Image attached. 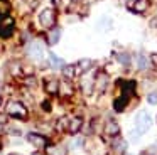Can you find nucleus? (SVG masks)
Wrapping results in <instances>:
<instances>
[{"label": "nucleus", "instance_id": "nucleus-1", "mask_svg": "<svg viewBox=\"0 0 157 155\" xmlns=\"http://www.w3.org/2000/svg\"><path fill=\"white\" fill-rule=\"evenodd\" d=\"M5 111H7L9 116L19 118V120H25V118H27V108H25L21 101H9Z\"/></svg>", "mask_w": 157, "mask_h": 155}, {"label": "nucleus", "instance_id": "nucleus-2", "mask_svg": "<svg viewBox=\"0 0 157 155\" xmlns=\"http://www.w3.org/2000/svg\"><path fill=\"white\" fill-rule=\"evenodd\" d=\"M150 127H152V118H150V115L147 111H140L135 116V130L140 135H144L150 130Z\"/></svg>", "mask_w": 157, "mask_h": 155}, {"label": "nucleus", "instance_id": "nucleus-3", "mask_svg": "<svg viewBox=\"0 0 157 155\" xmlns=\"http://www.w3.org/2000/svg\"><path fill=\"white\" fill-rule=\"evenodd\" d=\"M15 22L10 15H0V37H10Z\"/></svg>", "mask_w": 157, "mask_h": 155}, {"label": "nucleus", "instance_id": "nucleus-4", "mask_svg": "<svg viewBox=\"0 0 157 155\" xmlns=\"http://www.w3.org/2000/svg\"><path fill=\"white\" fill-rule=\"evenodd\" d=\"M39 22H41V25L46 27V29H52L54 24H56V12L52 9H44L39 13Z\"/></svg>", "mask_w": 157, "mask_h": 155}, {"label": "nucleus", "instance_id": "nucleus-5", "mask_svg": "<svg viewBox=\"0 0 157 155\" xmlns=\"http://www.w3.org/2000/svg\"><path fill=\"white\" fill-rule=\"evenodd\" d=\"M27 54L32 57V59L41 61L42 57H44V47H42L39 42H32V44H29V47H27Z\"/></svg>", "mask_w": 157, "mask_h": 155}, {"label": "nucleus", "instance_id": "nucleus-6", "mask_svg": "<svg viewBox=\"0 0 157 155\" xmlns=\"http://www.w3.org/2000/svg\"><path fill=\"white\" fill-rule=\"evenodd\" d=\"M27 140H29V143H32L36 148H46V147H48V138H46L44 135L29 133L27 135Z\"/></svg>", "mask_w": 157, "mask_h": 155}, {"label": "nucleus", "instance_id": "nucleus-7", "mask_svg": "<svg viewBox=\"0 0 157 155\" xmlns=\"http://www.w3.org/2000/svg\"><path fill=\"white\" fill-rule=\"evenodd\" d=\"M103 131H105V135L115 138V137L120 135V125L117 123V121H113V120H108L105 123V127H103Z\"/></svg>", "mask_w": 157, "mask_h": 155}, {"label": "nucleus", "instance_id": "nucleus-8", "mask_svg": "<svg viewBox=\"0 0 157 155\" xmlns=\"http://www.w3.org/2000/svg\"><path fill=\"white\" fill-rule=\"evenodd\" d=\"M93 88H95V78L90 76V74H85L81 78V89L85 94H91Z\"/></svg>", "mask_w": 157, "mask_h": 155}, {"label": "nucleus", "instance_id": "nucleus-9", "mask_svg": "<svg viewBox=\"0 0 157 155\" xmlns=\"http://www.w3.org/2000/svg\"><path fill=\"white\" fill-rule=\"evenodd\" d=\"M120 89H122L123 96L130 98L135 91V81H120Z\"/></svg>", "mask_w": 157, "mask_h": 155}, {"label": "nucleus", "instance_id": "nucleus-10", "mask_svg": "<svg viewBox=\"0 0 157 155\" xmlns=\"http://www.w3.org/2000/svg\"><path fill=\"white\" fill-rule=\"evenodd\" d=\"M149 64H150V61H149V57H147L144 52L135 54V66H137L139 71H145L147 67H149Z\"/></svg>", "mask_w": 157, "mask_h": 155}, {"label": "nucleus", "instance_id": "nucleus-11", "mask_svg": "<svg viewBox=\"0 0 157 155\" xmlns=\"http://www.w3.org/2000/svg\"><path fill=\"white\" fill-rule=\"evenodd\" d=\"M95 86H96V89H98L100 93H103V91L106 89V86H108V74L100 73L98 76L95 78Z\"/></svg>", "mask_w": 157, "mask_h": 155}, {"label": "nucleus", "instance_id": "nucleus-12", "mask_svg": "<svg viewBox=\"0 0 157 155\" xmlns=\"http://www.w3.org/2000/svg\"><path fill=\"white\" fill-rule=\"evenodd\" d=\"M128 9L135 13H144L149 9V0H135L132 5H128Z\"/></svg>", "mask_w": 157, "mask_h": 155}, {"label": "nucleus", "instance_id": "nucleus-13", "mask_svg": "<svg viewBox=\"0 0 157 155\" xmlns=\"http://www.w3.org/2000/svg\"><path fill=\"white\" fill-rule=\"evenodd\" d=\"M59 39H61V29H59V27H52V29H49V32H48V44L49 46L58 44Z\"/></svg>", "mask_w": 157, "mask_h": 155}, {"label": "nucleus", "instance_id": "nucleus-14", "mask_svg": "<svg viewBox=\"0 0 157 155\" xmlns=\"http://www.w3.org/2000/svg\"><path fill=\"white\" fill-rule=\"evenodd\" d=\"M112 148H113L115 153H125L127 142L123 140V138H120V137H115V140H113V143H112Z\"/></svg>", "mask_w": 157, "mask_h": 155}, {"label": "nucleus", "instance_id": "nucleus-15", "mask_svg": "<svg viewBox=\"0 0 157 155\" xmlns=\"http://www.w3.org/2000/svg\"><path fill=\"white\" fill-rule=\"evenodd\" d=\"M81 127H83V120L79 116H75V118H71L69 120V127H68V131L69 133H78L79 130H81Z\"/></svg>", "mask_w": 157, "mask_h": 155}, {"label": "nucleus", "instance_id": "nucleus-16", "mask_svg": "<svg viewBox=\"0 0 157 155\" xmlns=\"http://www.w3.org/2000/svg\"><path fill=\"white\" fill-rule=\"evenodd\" d=\"M44 89L48 94H58L59 93V81L56 79H48L44 84Z\"/></svg>", "mask_w": 157, "mask_h": 155}, {"label": "nucleus", "instance_id": "nucleus-17", "mask_svg": "<svg viewBox=\"0 0 157 155\" xmlns=\"http://www.w3.org/2000/svg\"><path fill=\"white\" fill-rule=\"evenodd\" d=\"M91 66H93V61L85 57V59H81L78 64H76V71H78V73H88Z\"/></svg>", "mask_w": 157, "mask_h": 155}, {"label": "nucleus", "instance_id": "nucleus-18", "mask_svg": "<svg viewBox=\"0 0 157 155\" xmlns=\"http://www.w3.org/2000/svg\"><path fill=\"white\" fill-rule=\"evenodd\" d=\"M127 101H128V98L127 96H118V98H115V101H113V108H115V111H123L125 110V106H127Z\"/></svg>", "mask_w": 157, "mask_h": 155}, {"label": "nucleus", "instance_id": "nucleus-19", "mask_svg": "<svg viewBox=\"0 0 157 155\" xmlns=\"http://www.w3.org/2000/svg\"><path fill=\"white\" fill-rule=\"evenodd\" d=\"M59 93L64 94V96H71V94H73V86L69 84V79L59 83Z\"/></svg>", "mask_w": 157, "mask_h": 155}, {"label": "nucleus", "instance_id": "nucleus-20", "mask_svg": "<svg viewBox=\"0 0 157 155\" xmlns=\"http://www.w3.org/2000/svg\"><path fill=\"white\" fill-rule=\"evenodd\" d=\"M49 62H51V66L56 67V69H59V67L63 69V67H64V61H63L61 57H58L56 54H52V52L49 54Z\"/></svg>", "mask_w": 157, "mask_h": 155}, {"label": "nucleus", "instance_id": "nucleus-21", "mask_svg": "<svg viewBox=\"0 0 157 155\" xmlns=\"http://www.w3.org/2000/svg\"><path fill=\"white\" fill-rule=\"evenodd\" d=\"M63 74H64L66 79H73V78L76 76V66H73V64L64 66V67H63Z\"/></svg>", "mask_w": 157, "mask_h": 155}, {"label": "nucleus", "instance_id": "nucleus-22", "mask_svg": "<svg viewBox=\"0 0 157 155\" xmlns=\"http://www.w3.org/2000/svg\"><path fill=\"white\" fill-rule=\"evenodd\" d=\"M117 61H118L120 64H123V66H128L130 61H132V57H130L128 52H118L117 54Z\"/></svg>", "mask_w": 157, "mask_h": 155}, {"label": "nucleus", "instance_id": "nucleus-23", "mask_svg": "<svg viewBox=\"0 0 157 155\" xmlns=\"http://www.w3.org/2000/svg\"><path fill=\"white\" fill-rule=\"evenodd\" d=\"M48 153L49 155H66V148L64 147H59V145H54V147H49L48 148Z\"/></svg>", "mask_w": 157, "mask_h": 155}, {"label": "nucleus", "instance_id": "nucleus-24", "mask_svg": "<svg viewBox=\"0 0 157 155\" xmlns=\"http://www.w3.org/2000/svg\"><path fill=\"white\" fill-rule=\"evenodd\" d=\"M98 27L100 30H108L110 27H112V20L108 19V17H101V19H100V22H98Z\"/></svg>", "mask_w": 157, "mask_h": 155}, {"label": "nucleus", "instance_id": "nucleus-25", "mask_svg": "<svg viewBox=\"0 0 157 155\" xmlns=\"http://www.w3.org/2000/svg\"><path fill=\"white\" fill-rule=\"evenodd\" d=\"M68 127H69V120L68 118H59L58 120V123H56V128H58L59 131H63V130H68Z\"/></svg>", "mask_w": 157, "mask_h": 155}, {"label": "nucleus", "instance_id": "nucleus-26", "mask_svg": "<svg viewBox=\"0 0 157 155\" xmlns=\"http://www.w3.org/2000/svg\"><path fill=\"white\" fill-rule=\"evenodd\" d=\"M10 10V3L9 0H0V15H7Z\"/></svg>", "mask_w": 157, "mask_h": 155}, {"label": "nucleus", "instance_id": "nucleus-27", "mask_svg": "<svg viewBox=\"0 0 157 155\" xmlns=\"http://www.w3.org/2000/svg\"><path fill=\"white\" fill-rule=\"evenodd\" d=\"M147 103L149 104H157V91H152V93L147 94Z\"/></svg>", "mask_w": 157, "mask_h": 155}, {"label": "nucleus", "instance_id": "nucleus-28", "mask_svg": "<svg viewBox=\"0 0 157 155\" xmlns=\"http://www.w3.org/2000/svg\"><path fill=\"white\" fill-rule=\"evenodd\" d=\"M128 135H130V140H132V142H139V138H140V133L135 130V128H133V130L130 131Z\"/></svg>", "mask_w": 157, "mask_h": 155}, {"label": "nucleus", "instance_id": "nucleus-29", "mask_svg": "<svg viewBox=\"0 0 157 155\" xmlns=\"http://www.w3.org/2000/svg\"><path fill=\"white\" fill-rule=\"evenodd\" d=\"M25 83H27L29 86H34V84H36V79H34V78H27V81H25Z\"/></svg>", "mask_w": 157, "mask_h": 155}, {"label": "nucleus", "instance_id": "nucleus-30", "mask_svg": "<svg viewBox=\"0 0 157 155\" xmlns=\"http://www.w3.org/2000/svg\"><path fill=\"white\" fill-rule=\"evenodd\" d=\"M32 155H44V153H41V152H34Z\"/></svg>", "mask_w": 157, "mask_h": 155}, {"label": "nucleus", "instance_id": "nucleus-31", "mask_svg": "<svg viewBox=\"0 0 157 155\" xmlns=\"http://www.w3.org/2000/svg\"><path fill=\"white\" fill-rule=\"evenodd\" d=\"M52 2H54L56 5H59V2H61V0H52Z\"/></svg>", "mask_w": 157, "mask_h": 155}, {"label": "nucleus", "instance_id": "nucleus-32", "mask_svg": "<svg viewBox=\"0 0 157 155\" xmlns=\"http://www.w3.org/2000/svg\"><path fill=\"white\" fill-rule=\"evenodd\" d=\"M9 155H21V153H17V152H14V153H9Z\"/></svg>", "mask_w": 157, "mask_h": 155}, {"label": "nucleus", "instance_id": "nucleus-33", "mask_svg": "<svg viewBox=\"0 0 157 155\" xmlns=\"http://www.w3.org/2000/svg\"><path fill=\"white\" fill-rule=\"evenodd\" d=\"M142 155H154V153H149V152H145V153H142Z\"/></svg>", "mask_w": 157, "mask_h": 155}, {"label": "nucleus", "instance_id": "nucleus-34", "mask_svg": "<svg viewBox=\"0 0 157 155\" xmlns=\"http://www.w3.org/2000/svg\"><path fill=\"white\" fill-rule=\"evenodd\" d=\"M0 104H2V98H0Z\"/></svg>", "mask_w": 157, "mask_h": 155}, {"label": "nucleus", "instance_id": "nucleus-35", "mask_svg": "<svg viewBox=\"0 0 157 155\" xmlns=\"http://www.w3.org/2000/svg\"><path fill=\"white\" fill-rule=\"evenodd\" d=\"M127 155H130V153H127Z\"/></svg>", "mask_w": 157, "mask_h": 155}, {"label": "nucleus", "instance_id": "nucleus-36", "mask_svg": "<svg viewBox=\"0 0 157 155\" xmlns=\"http://www.w3.org/2000/svg\"><path fill=\"white\" fill-rule=\"evenodd\" d=\"M155 120H157V118H155Z\"/></svg>", "mask_w": 157, "mask_h": 155}]
</instances>
